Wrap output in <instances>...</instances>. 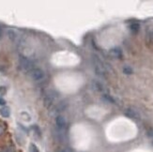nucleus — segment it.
<instances>
[{
    "label": "nucleus",
    "instance_id": "f3484780",
    "mask_svg": "<svg viewBox=\"0 0 153 152\" xmlns=\"http://www.w3.org/2000/svg\"><path fill=\"white\" fill-rule=\"evenodd\" d=\"M6 91H7V90H6V87H0V95H4L6 93Z\"/></svg>",
    "mask_w": 153,
    "mask_h": 152
},
{
    "label": "nucleus",
    "instance_id": "6ab92c4d",
    "mask_svg": "<svg viewBox=\"0 0 153 152\" xmlns=\"http://www.w3.org/2000/svg\"><path fill=\"white\" fill-rule=\"evenodd\" d=\"M4 131H5V127L2 125L1 123H0V134H2L4 132Z\"/></svg>",
    "mask_w": 153,
    "mask_h": 152
},
{
    "label": "nucleus",
    "instance_id": "4be33fe9",
    "mask_svg": "<svg viewBox=\"0 0 153 152\" xmlns=\"http://www.w3.org/2000/svg\"><path fill=\"white\" fill-rule=\"evenodd\" d=\"M2 34H3V29H2V27L1 25H0V38L2 37Z\"/></svg>",
    "mask_w": 153,
    "mask_h": 152
},
{
    "label": "nucleus",
    "instance_id": "4468645a",
    "mask_svg": "<svg viewBox=\"0 0 153 152\" xmlns=\"http://www.w3.org/2000/svg\"><path fill=\"white\" fill-rule=\"evenodd\" d=\"M103 98V100H105L106 101H108V103H115V100L108 94H104Z\"/></svg>",
    "mask_w": 153,
    "mask_h": 152
},
{
    "label": "nucleus",
    "instance_id": "a211bd4d",
    "mask_svg": "<svg viewBox=\"0 0 153 152\" xmlns=\"http://www.w3.org/2000/svg\"><path fill=\"white\" fill-rule=\"evenodd\" d=\"M58 152H73L71 149H70V148H62V149H60Z\"/></svg>",
    "mask_w": 153,
    "mask_h": 152
},
{
    "label": "nucleus",
    "instance_id": "dca6fc26",
    "mask_svg": "<svg viewBox=\"0 0 153 152\" xmlns=\"http://www.w3.org/2000/svg\"><path fill=\"white\" fill-rule=\"evenodd\" d=\"M29 151H30V152H39V150L38 148H37V145H34V144H31V145H30Z\"/></svg>",
    "mask_w": 153,
    "mask_h": 152
},
{
    "label": "nucleus",
    "instance_id": "9d476101",
    "mask_svg": "<svg viewBox=\"0 0 153 152\" xmlns=\"http://www.w3.org/2000/svg\"><path fill=\"white\" fill-rule=\"evenodd\" d=\"M67 106H68V103L65 100H62L60 101V103H58V105H56V111L58 112H62V111H64L66 108H67Z\"/></svg>",
    "mask_w": 153,
    "mask_h": 152
},
{
    "label": "nucleus",
    "instance_id": "20e7f679",
    "mask_svg": "<svg viewBox=\"0 0 153 152\" xmlns=\"http://www.w3.org/2000/svg\"><path fill=\"white\" fill-rule=\"evenodd\" d=\"M55 124H56V127H58V131L59 132H63L64 129H66L67 126V120L65 116H58L55 118Z\"/></svg>",
    "mask_w": 153,
    "mask_h": 152
},
{
    "label": "nucleus",
    "instance_id": "1a4fd4ad",
    "mask_svg": "<svg viewBox=\"0 0 153 152\" xmlns=\"http://www.w3.org/2000/svg\"><path fill=\"white\" fill-rule=\"evenodd\" d=\"M146 43L153 45V28L146 30Z\"/></svg>",
    "mask_w": 153,
    "mask_h": 152
},
{
    "label": "nucleus",
    "instance_id": "aec40b11",
    "mask_svg": "<svg viewBox=\"0 0 153 152\" xmlns=\"http://www.w3.org/2000/svg\"><path fill=\"white\" fill-rule=\"evenodd\" d=\"M6 101L4 99H2V97H0V105H5Z\"/></svg>",
    "mask_w": 153,
    "mask_h": 152
},
{
    "label": "nucleus",
    "instance_id": "412c9836",
    "mask_svg": "<svg viewBox=\"0 0 153 152\" xmlns=\"http://www.w3.org/2000/svg\"><path fill=\"white\" fill-rule=\"evenodd\" d=\"M148 135H149V137L153 138V131H149V132H148Z\"/></svg>",
    "mask_w": 153,
    "mask_h": 152
},
{
    "label": "nucleus",
    "instance_id": "2eb2a0df",
    "mask_svg": "<svg viewBox=\"0 0 153 152\" xmlns=\"http://www.w3.org/2000/svg\"><path fill=\"white\" fill-rule=\"evenodd\" d=\"M123 72L125 73V74H132V73H133V69H132L131 67L126 66V67H124Z\"/></svg>",
    "mask_w": 153,
    "mask_h": 152
},
{
    "label": "nucleus",
    "instance_id": "f03ea898",
    "mask_svg": "<svg viewBox=\"0 0 153 152\" xmlns=\"http://www.w3.org/2000/svg\"><path fill=\"white\" fill-rule=\"evenodd\" d=\"M19 64L22 69L26 71H30L31 70L34 69V63L32 62V60H30L29 58L26 57L25 55H20Z\"/></svg>",
    "mask_w": 153,
    "mask_h": 152
},
{
    "label": "nucleus",
    "instance_id": "7ed1b4c3",
    "mask_svg": "<svg viewBox=\"0 0 153 152\" xmlns=\"http://www.w3.org/2000/svg\"><path fill=\"white\" fill-rule=\"evenodd\" d=\"M29 76L34 81H42L45 77V73L42 69L35 68V69H33L29 71Z\"/></svg>",
    "mask_w": 153,
    "mask_h": 152
},
{
    "label": "nucleus",
    "instance_id": "0eeeda50",
    "mask_svg": "<svg viewBox=\"0 0 153 152\" xmlns=\"http://www.w3.org/2000/svg\"><path fill=\"white\" fill-rule=\"evenodd\" d=\"M92 87L96 91H98V92H104L105 91V88L103 87V84L97 80H94L92 82Z\"/></svg>",
    "mask_w": 153,
    "mask_h": 152
},
{
    "label": "nucleus",
    "instance_id": "423d86ee",
    "mask_svg": "<svg viewBox=\"0 0 153 152\" xmlns=\"http://www.w3.org/2000/svg\"><path fill=\"white\" fill-rule=\"evenodd\" d=\"M54 100H55L54 96L52 94H50V93H47L46 95L44 96V98H43V104H44V106L49 109L50 107L53 105Z\"/></svg>",
    "mask_w": 153,
    "mask_h": 152
},
{
    "label": "nucleus",
    "instance_id": "39448f33",
    "mask_svg": "<svg viewBox=\"0 0 153 152\" xmlns=\"http://www.w3.org/2000/svg\"><path fill=\"white\" fill-rule=\"evenodd\" d=\"M124 114H125V116H128L129 118H132V119H139V118H140L139 113L136 110L133 109V108L126 109L125 112H124Z\"/></svg>",
    "mask_w": 153,
    "mask_h": 152
},
{
    "label": "nucleus",
    "instance_id": "ddd939ff",
    "mask_svg": "<svg viewBox=\"0 0 153 152\" xmlns=\"http://www.w3.org/2000/svg\"><path fill=\"white\" fill-rule=\"evenodd\" d=\"M8 35H9V38L11 39V41H15V39L17 38L16 32L14 30H12V29L8 30Z\"/></svg>",
    "mask_w": 153,
    "mask_h": 152
},
{
    "label": "nucleus",
    "instance_id": "f257e3e1",
    "mask_svg": "<svg viewBox=\"0 0 153 152\" xmlns=\"http://www.w3.org/2000/svg\"><path fill=\"white\" fill-rule=\"evenodd\" d=\"M93 64H94V70L96 74H97L99 77L101 78H104L106 76V73H107V69H106V66L104 65V63L101 61L99 56L97 55H93Z\"/></svg>",
    "mask_w": 153,
    "mask_h": 152
},
{
    "label": "nucleus",
    "instance_id": "6e6552de",
    "mask_svg": "<svg viewBox=\"0 0 153 152\" xmlns=\"http://www.w3.org/2000/svg\"><path fill=\"white\" fill-rule=\"evenodd\" d=\"M109 54H110L111 56H113V57H115V58H121L122 57V51H121L120 48L111 49Z\"/></svg>",
    "mask_w": 153,
    "mask_h": 152
},
{
    "label": "nucleus",
    "instance_id": "9b49d317",
    "mask_svg": "<svg viewBox=\"0 0 153 152\" xmlns=\"http://www.w3.org/2000/svg\"><path fill=\"white\" fill-rule=\"evenodd\" d=\"M0 114H1L3 117H9L10 115V110L9 107H2V108L0 109Z\"/></svg>",
    "mask_w": 153,
    "mask_h": 152
},
{
    "label": "nucleus",
    "instance_id": "f8f14e48",
    "mask_svg": "<svg viewBox=\"0 0 153 152\" xmlns=\"http://www.w3.org/2000/svg\"><path fill=\"white\" fill-rule=\"evenodd\" d=\"M140 29V25L138 23H133V24L130 25V30L133 33H137Z\"/></svg>",
    "mask_w": 153,
    "mask_h": 152
}]
</instances>
